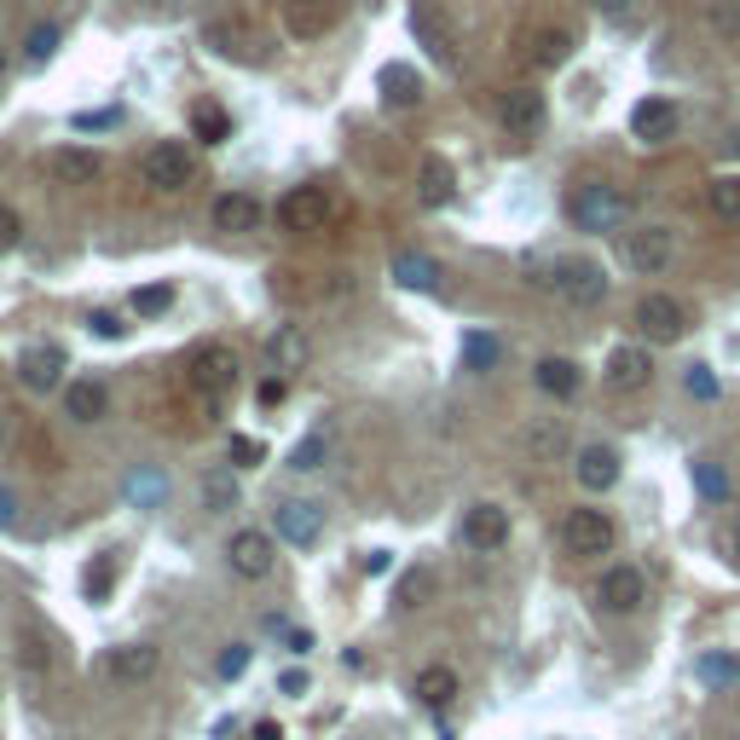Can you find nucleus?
<instances>
[{"label":"nucleus","mask_w":740,"mask_h":740,"mask_svg":"<svg viewBox=\"0 0 740 740\" xmlns=\"http://www.w3.org/2000/svg\"><path fill=\"white\" fill-rule=\"evenodd\" d=\"M145 677H157V648L150 643H116L93 659V682H105V688H134Z\"/></svg>","instance_id":"7ed1b4c3"},{"label":"nucleus","mask_w":740,"mask_h":740,"mask_svg":"<svg viewBox=\"0 0 740 740\" xmlns=\"http://www.w3.org/2000/svg\"><path fill=\"white\" fill-rule=\"evenodd\" d=\"M539 284L555 290L567 308H596V301L607 295V278H602L596 261H555V267H544Z\"/></svg>","instance_id":"20e7f679"},{"label":"nucleus","mask_w":740,"mask_h":740,"mask_svg":"<svg viewBox=\"0 0 740 740\" xmlns=\"http://www.w3.org/2000/svg\"><path fill=\"white\" fill-rule=\"evenodd\" d=\"M12 521H18V492L0 487V527H12Z\"/></svg>","instance_id":"6e6d98bb"},{"label":"nucleus","mask_w":740,"mask_h":740,"mask_svg":"<svg viewBox=\"0 0 740 740\" xmlns=\"http://www.w3.org/2000/svg\"><path fill=\"white\" fill-rule=\"evenodd\" d=\"M630 134L648 139V145L671 139L677 134V105H671V98H643V105L630 111Z\"/></svg>","instance_id":"4be33fe9"},{"label":"nucleus","mask_w":740,"mask_h":740,"mask_svg":"<svg viewBox=\"0 0 740 740\" xmlns=\"http://www.w3.org/2000/svg\"><path fill=\"white\" fill-rule=\"evenodd\" d=\"M75 127H82V134H93V127H116V111H82Z\"/></svg>","instance_id":"864d4df0"},{"label":"nucleus","mask_w":740,"mask_h":740,"mask_svg":"<svg viewBox=\"0 0 740 740\" xmlns=\"http://www.w3.org/2000/svg\"><path fill=\"white\" fill-rule=\"evenodd\" d=\"M498 336H487V330H469L463 336V371H475V376H487L492 365H498Z\"/></svg>","instance_id":"f704fd0d"},{"label":"nucleus","mask_w":740,"mask_h":740,"mask_svg":"<svg viewBox=\"0 0 740 740\" xmlns=\"http://www.w3.org/2000/svg\"><path fill=\"white\" fill-rule=\"evenodd\" d=\"M308 359H313V342H308V330H301V324H278L272 336H267V365H272V376L308 371Z\"/></svg>","instance_id":"dca6fc26"},{"label":"nucleus","mask_w":740,"mask_h":740,"mask_svg":"<svg viewBox=\"0 0 740 740\" xmlns=\"http://www.w3.org/2000/svg\"><path fill=\"white\" fill-rule=\"evenodd\" d=\"M734 561H740V532H734Z\"/></svg>","instance_id":"680f3d73"},{"label":"nucleus","mask_w":740,"mask_h":740,"mask_svg":"<svg viewBox=\"0 0 740 740\" xmlns=\"http://www.w3.org/2000/svg\"><path fill=\"white\" fill-rule=\"evenodd\" d=\"M688 394H695V399H718V382H711V371H706V365L688 371Z\"/></svg>","instance_id":"8fccbe9b"},{"label":"nucleus","mask_w":740,"mask_h":740,"mask_svg":"<svg viewBox=\"0 0 740 740\" xmlns=\"http://www.w3.org/2000/svg\"><path fill=\"white\" fill-rule=\"evenodd\" d=\"M191 134H197L202 145H226V139H232V116L202 98V105H191Z\"/></svg>","instance_id":"72a5a7b5"},{"label":"nucleus","mask_w":740,"mask_h":740,"mask_svg":"<svg viewBox=\"0 0 740 740\" xmlns=\"http://www.w3.org/2000/svg\"><path fill=\"white\" fill-rule=\"evenodd\" d=\"M636 324H643L654 342H677L688 330V313H682V301H671V295H643V301H636Z\"/></svg>","instance_id":"a211bd4d"},{"label":"nucleus","mask_w":740,"mask_h":740,"mask_svg":"<svg viewBox=\"0 0 740 740\" xmlns=\"http://www.w3.org/2000/svg\"><path fill=\"white\" fill-rule=\"evenodd\" d=\"M388 567H394V555H388V550H371V555H359V573H365V579L388 573Z\"/></svg>","instance_id":"603ef678"},{"label":"nucleus","mask_w":740,"mask_h":740,"mask_svg":"<svg viewBox=\"0 0 740 740\" xmlns=\"http://www.w3.org/2000/svg\"><path fill=\"white\" fill-rule=\"evenodd\" d=\"M567 215L579 232H619L625 215H630V202L619 186H607V180H584L567 191Z\"/></svg>","instance_id":"f257e3e1"},{"label":"nucleus","mask_w":740,"mask_h":740,"mask_svg":"<svg viewBox=\"0 0 740 740\" xmlns=\"http://www.w3.org/2000/svg\"><path fill=\"white\" fill-rule=\"evenodd\" d=\"M625 267L643 272V278L666 272L671 267V232H666V226H643V232H630L625 238Z\"/></svg>","instance_id":"2eb2a0df"},{"label":"nucleus","mask_w":740,"mask_h":740,"mask_svg":"<svg viewBox=\"0 0 740 740\" xmlns=\"http://www.w3.org/2000/svg\"><path fill=\"white\" fill-rule=\"evenodd\" d=\"M46 174H53L59 186H93L98 180V157L93 150H75V145H59V150H46Z\"/></svg>","instance_id":"5701e85b"},{"label":"nucleus","mask_w":740,"mask_h":740,"mask_svg":"<svg viewBox=\"0 0 740 740\" xmlns=\"http://www.w3.org/2000/svg\"><path fill=\"white\" fill-rule=\"evenodd\" d=\"M226 561H232V573H238V579H267V573H272V561H278L272 532H261V527L232 532V544H226Z\"/></svg>","instance_id":"9d476101"},{"label":"nucleus","mask_w":740,"mask_h":740,"mask_svg":"<svg viewBox=\"0 0 740 740\" xmlns=\"http://www.w3.org/2000/svg\"><path fill=\"white\" fill-rule=\"evenodd\" d=\"M695 671H700V682H706V688H723V682H734V677H740V659H734V654H706Z\"/></svg>","instance_id":"a19ab883"},{"label":"nucleus","mask_w":740,"mask_h":740,"mask_svg":"<svg viewBox=\"0 0 740 740\" xmlns=\"http://www.w3.org/2000/svg\"><path fill=\"white\" fill-rule=\"evenodd\" d=\"M532 376H539V388L550 399H573L579 394V365L573 359H539V371H532Z\"/></svg>","instance_id":"473e14b6"},{"label":"nucleus","mask_w":740,"mask_h":740,"mask_svg":"<svg viewBox=\"0 0 740 740\" xmlns=\"http://www.w3.org/2000/svg\"><path fill=\"white\" fill-rule=\"evenodd\" d=\"M324 451H330V440H324V434H308V440H301V446L290 451V469H295V475L319 469V463H324Z\"/></svg>","instance_id":"c03bdc74"},{"label":"nucleus","mask_w":740,"mask_h":740,"mask_svg":"<svg viewBox=\"0 0 740 740\" xmlns=\"http://www.w3.org/2000/svg\"><path fill=\"white\" fill-rule=\"evenodd\" d=\"M174 308V284H145V290H134V313L139 319H163Z\"/></svg>","instance_id":"ea45409f"},{"label":"nucleus","mask_w":740,"mask_h":740,"mask_svg":"<svg viewBox=\"0 0 740 740\" xmlns=\"http://www.w3.org/2000/svg\"><path fill=\"white\" fill-rule=\"evenodd\" d=\"M428 591H434V573H428V567L405 573V579H399V591H394V607H423Z\"/></svg>","instance_id":"79ce46f5"},{"label":"nucleus","mask_w":740,"mask_h":740,"mask_svg":"<svg viewBox=\"0 0 740 740\" xmlns=\"http://www.w3.org/2000/svg\"><path fill=\"white\" fill-rule=\"evenodd\" d=\"M695 487H700L706 503H723V498H729V475L711 463V457H695Z\"/></svg>","instance_id":"e433bc0d"},{"label":"nucleus","mask_w":740,"mask_h":740,"mask_svg":"<svg viewBox=\"0 0 740 740\" xmlns=\"http://www.w3.org/2000/svg\"><path fill=\"white\" fill-rule=\"evenodd\" d=\"M573 469H579V487L584 492H607L619 480V451L614 446H584Z\"/></svg>","instance_id":"a878e982"},{"label":"nucleus","mask_w":740,"mask_h":740,"mask_svg":"<svg viewBox=\"0 0 740 740\" xmlns=\"http://www.w3.org/2000/svg\"><path fill=\"white\" fill-rule=\"evenodd\" d=\"M567 53H573V35H567V30H532V35H527V59L539 64V70L567 64Z\"/></svg>","instance_id":"2f4dec72"},{"label":"nucleus","mask_w":740,"mask_h":740,"mask_svg":"<svg viewBox=\"0 0 740 740\" xmlns=\"http://www.w3.org/2000/svg\"><path fill=\"white\" fill-rule=\"evenodd\" d=\"M411 35H417V46H423V53L434 59V64H457V41H451V23L440 18V12H434L428 7V0H417V7H411Z\"/></svg>","instance_id":"4468645a"},{"label":"nucleus","mask_w":740,"mask_h":740,"mask_svg":"<svg viewBox=\"0 0 740 740\" xmlns=\"http://www.w3.org/2000/svg\"><path fill=\"white\" fill-rule=\"evenodd\" d=\"M139 180H145L150 191H163V197L186 191V186H191V157H186V145H150L145 157H139Z\"/></svg>","instance_id":"6e6552de"},{"label":"nucleus","mask_w":740,"mask_h":740,"mask_svg":"<svg viewBox=\"0 0 740 740\" xmlns=\"http://www.w3.org/2000/svg\"><path fill=\"white\" fill-rule=\"evenodd\" d=\"M284 695H308V671H284Z\"/></svg>","instance_id":"13d9d810"},{"label":"nucleus","mask_w":740,"mask_h":740,"mask_svg":"<svg viewBox=\"0 0 740 740\" xmlns=\"http://www.w3.org/2000/svg\"><path fill=\"white\" fill-rule=\"evenodd\" d=\"M105 405H111V394H105V382H98V376H82V382H70V388H64V411L75 423H98V417H105Z\"/></svg>","instance_id":"c85d7f7f"},{"label":"nucleus","mask_w":740,"mask_h":740,"mask_svg":"<svg viewBox=\"0 0 740 740\" xmlns=\"http://www.w3.org/2000/svg\"><path fill=\"white\" fill-rule=\"evenodd\" d=\"M614 521H607V509H567V521H561V544L567 555H607L614 550Z\"/></svg>","instance_id":"0eeeda50"},{"label":"nucleus","mask_w":740,"mask_h":740,"mask_svg":"<svg viewBox=\"0 0 740 740\" xmlns=\"http://www.w3.org/2000/svg\"><path fill=\"white\" fill-rule=\"evenodd\" d=\"M411 695H417V706H428V711H446L457 695H463V682H457L451 666H423V671L411 677Z\"/></svg>","instance_id":"aec40b11"},{"label":"nucleus","mask_w":740,"mask_h":740,"mask_svg":"<svg viewBox=\"0 0 740 740\" xmlns=\"http://www.w3.org/2000/svg\"><path fill=\"white\" fill-rule=\"evenodd\" d=\"M215 671H220L226 682H238V677L249 671V643H226L220 659H215Z\"/></svg>","instance_id":"a18cd8bd"},{"label":"nucleus","mask_w":740,"mask_h":740,"mask_svg":"<svg viewBox=\"0 0 740 740\" xmlns=\"http://www.w3.org/2000/svg\"><path fill=\"white\" fill-rule=\"evenodd\" d=\"M336 18H342V0H284V23L295 35H308V41L324 35Z\"/></svg>","instance_id":"412c9836"},{"label":"nucleus","mask_w":740,"mask_h":740,"mask_svg":"<svg viewBox=\"0 0 740 740\" xmlns=\"http://www.w3.org/2000/svg\"><path fill=\"white\" fill-rule=\"evenodd\" d=\"M596 602L607 607V614H636V607L648 602V579H643V567H607L602 579H596Z\"/></svg>","instance_id":"9b49d317"},{"label":"nucleus","mask_w":740,"mask_h":740,"mask_svg":"<svg viewBox=\"0 0 740 740\" xmlns=\"http://www.w3.org/2000/svg\"><path fill=\"white\" fill-rule=\"evenodd\" d=\"M451 191H457V168L446 163V157H423V168H417V197L428 202V209H446L451 202Z\"/></svg>","instance_id":"bb28decb"},{"label":"nucleus","mask_w":740,"mask_h":740,"mask_svg":"<svg viewBox=\"0 0 740 740\" xmlns=\"http://www.w3.org/2000/svg\"><path fill=\"white\" fill-rule=\"evenodd\" d=\"M625 7H630V0H596V12H607V18H619Z\"/></svg>","instance_id":"052dcab7"},{"label":"nucleus","mask_w":740,"mask_h":740,"mask_svg":"<svg viewBox=\"0 0 740 740\" xmlns=\"http://www.w3.org/2000/svg\"><path fill=\"white\" fill-rule=\"evenodd\" d=\"M53 53H59V30H53V23H35V30L23 35V59H30V64H46Z\"/></svg>","instance_id":"37998d69"},{"label":"nucleus","mask_w":740,"mask_h":740,"mask_svg":"<svg viewBox=\"0 0 740 740\" xmlns=\"http://www.w3.org/2000/svg\"><path fill=\"white\" fill-rule=\"evenodd\" d=\"M254 399H261V411H278V405L290 399V376H267L261 388H254Z\"/></svg>","instance_id":"49530a36"},{"label":"nucleus","mask_w":740,"mask_h":740,"mask_svg":"<svg viewBox=\"0 0 740 740\" xmlns=\"http://www.w3.org/2000/svg\"><path fill=\"white\" fill-rule=\"evenodd\" d=\"M202 41L215 46L220 59H238V64H267V30H254L249 18H215L209 30H202Z\"/></svg>","instance_id":"39448f33"},{"label":"nucleus","mask_w":740,"mask_h":740,"mask_svg":"<svg viewBox=\"0 0 740 740\" xmlns=\"http://www.w3.org/2000/svg\"><path fill=\"white\" fill-rule=\"evenodd\" d=\"M290 636V654H313V636L308 630H284Z\"/></svg>","instance_id":"4d7b16f0"},{"label":"nucleus","mask_w":740,"mask_h":740,"mask_svg":"<svg viewBox=\"0 0 740 740\" xmlns=\"http://www.w3.org/2000/svg\"><path fill=\"white\" fill-rule=\"evenodd\" d=\"M440 261L434 254H423V249H399L394 254V284H405V290H440Z\"/></svg>","instance_id":"cd10ccee"},{"label":"nucleus","mask_w":740,"mask_h":740,"mask_svg":"<svg viewBox=\"0 0 740 740\" xmlns=\"http://www.w3.org/2000/svg\"><path fill=\"white\" fill-rule=\"evenodd\" d=\"M82 591H87L93 602H105V596L116 591V555H93V567L82 573Z\"/></svg>","instance_id":"c9c22d12"},{"label":"nucleus","mask_w":740,"mask_h":740,"mask_svg":"<svg viewBox=\"0 0 740 740\" xmlns=\"http://www.w3.org/2000/svg\"><path fill=\"white\" fill-rule=\"evenodd\" d=\"M122 498L134 503V509H163V498H168V475L163 469H134L122 480Z\"/></svg>","instance_id":"7c9ffc66"},{"label":"nucleus","mask_w":740,"mask_h":740,"mask_svg":"<svg viewBox=\"0 0 740 740\" xmlns=\"http://www.w3.org/2000/svg\"><path fill=\"white\" fill-rule=\"evenodd\" d=\"M272 532H278L284 544H295V550L319 544V532H324V503H313V498H284V503H272Z\"/></svg>","instance_id":"1a4fd4ad"},{"label":"nucleus","mask_w":740,"mask_h":740,"mask_svg":"<svg viewBox=\"0 0 740 740\" xmlns=\"http://www.w3.org/2000/svg\"><path fill=\"white\" fill-rule=\"evenodd\" d=\"M648 376H654L648 347H614V353H607L602 382H607L614 394H636V388H648Z\"/></svg>","instance_id":"f3484780"},{"label":"nucleus","mask_w":740,"mask_h":740,"mask_svg":"<svg viewBox=\"0 0 740 740\" xmlns=\"http://www.w3.org/2000/svg\"><path fill=\"white\" fill-rule=\"evenodd\" d=\"M232 457H238V463H261L267 446H261V440H249V434H232Z\"/></svg>","instance_id":"3c124183"},{"label":"nucleus","mask_w":740,"mask_h":740,"mask_svg":"<svg viewBox=\"0 0 740 740\" xmlns=\"http://www.w3.org/2000/svg\"><path fill=\"white\" fill-rule=\"evenodd\" d=\"M498 116H503L509 134L532 139V134L544 127V93H532V87H509V93H503V105H498Z\"/></svg>","instance_id":"6ab92c4d"},{"label":"nucleus","mask_w":740,"mask_h":740,"mask_svg":"<svg viewBox=\"0 0 740 740\" xmlns=\"http://www.w3.org/2000/svg\"><path fill=\"white\" fill-rule=\"evenodd\" d=\"M87 330H93V336H105V342H122V336H127V324H122L116 313H93Z\"/></svg>","instance_id":"de8ad7c7"},{"label":"nucleus","mask_w":740,"mask_h":740,"mask_svg":"<svg viewBox=\"0 0 740 740\" xmlns=\"http://www.w3.org/2000/svg\"><path fill=\"white\" fill-rule=\"evenodd\" d=\"M463 544L475 555H498L509 544V509L503 503H475L463 509Z\"/></svg>","instance_id":"f8f14e48"},{"label":"nucleus","mask_w":740,"mask_h":740,"mask_svg":"<svg viewBox=\"0 0 740 740\" xmlns=\"http://www.w3.org/2000/svg\"><path fill=\"white\" fill-rule=\"evenodd\" d=\"M711 209H718V220H740V174H723V180H711Z\"/></svg>","instance_id":"4c0bfd02"},{"label":"nucleus","mask_w":740,"mask_h":740,"mask_svg":"<svg viewBox=\"0 0 740 740\" xmlns=\"http://www.w3.org/2000/svg\"><path fill=\"white\" fill-rule=\"evenodd\" d=\"M532 451H561V428H539V434H532Z\"/></svg>","instance_id":"5fc2aeb1"},{"label":"nucleus","mask_w":740,"mask_h":740,"mask_svg":"<svg viewBox=\"0 0 740 740\" xmlns=\"http://www.w3.org/2000/svg\"><path fill=\"white\" fill-rule=\"evenodd\" d=\"M209 220H215V232H254L261 226V202L249 191H226V197H215Z\"/></svg>","instance_id":"b1692460"},{"label":"nucleus","mask_w":740,"mask_h":740,"mask_svg":"<svg viewBox=\"0 0 740 740\" xmlns=\"http://www.w3.org/2000/svg\"><path fill=\"white\" fill-rule=\"evenodd\" d=\"M254 740H284V729H278L272 718H261V723H254Z\"/></svg>","instance_id":"bf43d9fd"},{"label":"nucleus","mask_w":740,"mask_h":740,"mask_svg":"<svg viewBox=\"0 0 740 740\" xmlns=\"http://www.w3.org/2000/svg\"><path fill=\"white\" fill-rule=\"evenodd\" d=\"M330 215H336V202H330L324 186H295L278 197V226L284 232H324Z\"/></svg>","instance_id":"423d86ee"},{"label":"nucleus","mask_w":740,"mask_h":740,"mask_svg":"<svg viewBox=\"0 0 740 740\" xmlns=\"http://www.w3.org/2000/svg\"><path fill=\"white\" fill-rule=\"evenodd\" d=\"M376 87H382V105H394V111L423 105V75H417L411 64H382Z\"/></svg>","instance_id":"393cba45"},{"label":"nucleus","mask_w":740,"mask_h":740,"mask_svg":"<svg viewBox=\"0 0 740 740\" xmlns=\"http://www.w3.org/2000/svg\"><path fill=\"white\" fill-rule=\"evenodd\" d=\"M202 503H209V509H238V480L226 475V469L202 475Z\"/></svg>","instance_id":"58836bf2"},{"label":"nucleus","mask_w":740,"mask_h":740,"mask_svg":"<svg viewBox=\"0 0 740 740\" xmlns=\"http://www.w3.org/2000/svg\"><path fill=\"white\" fill-rule=\"evenodd\" d=\"M0 82H7V59H0Z\"/></svg>","instance_id":"e2e57ef3"},{"label":"nucleus","mask_w":740,"mask_h":740,"mask_svg":"<svg viewBox=\"0 0 740 740\" xmlns=\"http://www.w3.org/2000/svg\"><path fill=\"white\" fill-rule=\"evenodd\" d=\"M23 238V220H18V209H7V202H0V249H12Z\"/></svg>","instance_id":"09e8293b"},{"label":"nucleus","mask_w":740,"mask_h":740,"mask_svg":"<svg viewBox=\"0 0 740 740\" xmlns=\"http://www.w3.org/2000/svg\"><path fill=\"white\" fill-rule=\"evenodd\" d=\"M186 382H191V394L209 405V411H220L226 394L238 388V353L220 347V342H202L191 353V365H186Z\"/></svg>","instance_id":"f03ea898"},{"label":"nucleus","mask_w":740,"mask_h":740,"mask_svg":"<svg viewBox=\"0 0 740 740\" xmlns=\"http://www.w3.org/2000/svg\"><path fill=\"white\" fill-rule=\"evenodd\" d=\"M18 671H23V682H41L46 671H53V648H46V636L35 625L18 630Z\"/></svg>","instance_id":"c756f323"},{"label":"nucleus","mask_w":740,"mask_h":740,"mask_svg":"<svg viewBox=\"0 0 740 740\" xmlns=\"http://www.w3.org/2000/svg\"><path fill=\"white\" fill-rule=\"evenodd\" d=\"M64 347H23L18 353V382L30 394H53V388H64Z\"/></svg>","instance_id":"ddd939ff"}]
</instances>
